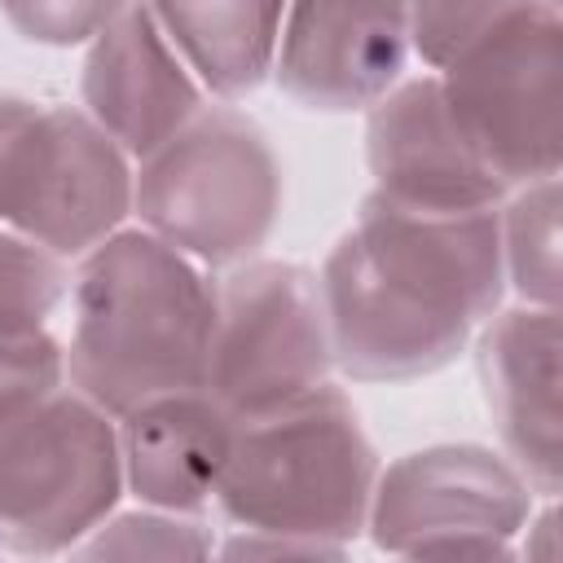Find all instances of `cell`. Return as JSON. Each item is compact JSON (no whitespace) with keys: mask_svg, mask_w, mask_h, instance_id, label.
<instances>
[{"mask_svg":"<svg viewBox=\"0 0 563 563\" xmlns=\"http://www.w3.org/2000/svg\"><path fill=\"white\" fill-rule=\"evenodd\" d=\"M114 4H66V0H40V4H4L0 18L35 44L70 48V44H92V35L110 22Z\"/></svg>","mask_w":563,"mask_h":563,"instance_id":"cell-21","label":"cell"},{"mask_svg":"<svg viewBox=\"0 0 563 563\" xmlns=\"http://www.w3.org/2000/svg\"><path fill=\"white\" fill-rule=\"evenodd\" d=\"M365 163L374 194L413 211H493L510 194L453 123L435 75L400 79L365 110Z\"/></svg>","mask_w":563,"mask_h":563,"instance_id":"cell-10","label":"cell"},{"mask_svg":"<svg viewBox=\"0 0 563 563\" xmlns=\"http://www.w3.org/2000/svg\"><path fill=\"white\" fill-rule=\"evenodd\" d=\"M405 9L286 4L273 79L303 110L352 114L374 110L405 79Z\"/></svg>","mask_w":563,"mask_h":563,"instance_id":"cell-13","label":"cell"},{"mask_svg":"<svg viewBox=\"0 0 563 563\" xmlns=\"http://www.w3.org/2000/svg\"><path fill=\"white\" fill-rule=\"evenodd\" d=\"M317 290L343 378H427L453 365L506 303L497 207L440 216L369 189L330 246Z\"/></svg>","mask_w":563,"mask_h":563,"instance_id":"cell-1","label":"cell"},{"mask_svg":"<svg viewBox=\"0 0 563 563\" xmlns=\"http://www.w3.org/2000/svg\"><path fill=\"white\" fill-rule=\"evenodd\" d=\"M66 299V387L101 413L207 387L216 277L141 224L75 260Z\"/></svg>","mask_w":563,"mask_h":563,"instance_id":"cell-2","label":"cell"},{"mask_svg":"<svg viewBox=\"0 0 563 563\" xmlns=\"http://www.w3.org/2000/svg\"><path fill=\"white\" fill-rule=\"evenodd\" d=\"M136 163L79 110L35 101L0 150V224L75 264L132 216Z\"/></svg>","mask_w":563,"mask_h":563,"instance_id":"cell-8","label":"cell"},{"mask_svg":"<svg viewBox=\"0 0 563 563\" xmlns=\"http://www.w3.org/2000/svg\"><path fill=\"white\" fill-rule=\"evenodd\" d=\"M216 563H352L347 545L325 541H290L264 532H233L216 545Z\"/></svg>","mask_w":563,"mask_h":563,"instance_id":"cell-22","label":"cell"},{"mask_svg":"<svg viewBox=\"0 0 563 563\" xmlns=\"http://www.w3.org/2000/svg\"><path fill=\"white\" fill-rule=\"evenodd\" d=\"M31 106H35V97H26V92H9V88H0V150H4V141H9V132L31 114Z\"/></svg>","mask_w":563,"mask_h":563,"instance_id":"cell-25","label":"cell"},{"mask_svg":"<svg viewBox=\"0 0 563 563\" xmlns=\"http://www.w3.org/2000/svg\"><path fill=\"white\" fill-rule=\"evenodd\" d=\"M515 541H519L515 545L519 563H559V510H554V501H541Z\"/></svg>","mask_w":563,"mask_h":563,"instance_id":"cell-23","label":"cell"},{"mask_svg":"<svg viewBox=\"0 0 563 563\" xmlns=\"http://www.w3.org/2000/svg\"><path fill=\"white\" fill-rule=\"evenodd\" d=\"M334 383L317 273L295 260H246L216 277L207 396L238 422Z\"/></svg>","mask_w":563,"mask_h":563,"instance_id":"cell-7","label":"cell"},{"mask_svg":"<svg viewBox=\"0 0 563 563\" xmlns=\"http://www.w3.org/2000/svg\"><path fill=\"white\" fill-rule=\"evenodd\" d=\"M216 532L198 515L136 506L97 523L66 563H216Z\"/></svg>","mask_w":563,"mask_h":563,"instance_id":"cell-17","label":"cell"},{"mask_svg":"<svg viewBox=\"0 0 563 563\" xmlns=\"http://www.w3.org/2000/svg\"><path fill=\"white\" fill-rule=\"evenodd\" d=\"M444 106L484 167L515 194L563 163V18L497 0L484 31L435 70Z\"/></svg>","mask_w":563,"mask_h":563,"instance_id":"cell-5","label":"cell"},{"mask_svg":"<svg viewBox=\"0 0 563 563\" xmlns=\"http://www.w3.org/2000/svg\"><path fill=\"white\" fill-rule=\"evenodd\" d=\"M66 387V352L48 330L0 334V418Z\"/></svg>","mask_w":563,"mask_h":563,"instance_id":"cell-19","label":"cell"},{"mask_svg":"<svg viewBox=\"0 0 563 563\" xmlns=\"http://www.w3.org/2000/svg\"><path fill=\"white\" fill-rule=\"evenodd\" d=\"M506 295L532 308H559V176L506 194L497 207Z\"/></svg>","mask_w":563,"mask_h":563,"instance_id":"cell-16","label":"cell"},{"mask_svg":"<svg viewBox=\"0 0 563 563\" xmlns=\"http://www.w3.org/2000/svg\"><path fill=\"white\" fill-rule=\"evenodd\" d=\"M475 369L501 457L541 501L563 484L559 413V308L501 303L475 334Z\"/></svg>","mask_w":563,"mask_h":563,"instance_id":"cell-12","label":"cell"},{"mask_svg":"<svg viewBox=\"0 0 563 563\" xmlns=\"http://www.w3.org/2000/svg\"><path fill=\"white\" fill-rule=\"evenodd\" d=\"M396 563H519L515 541H466V545H431L418 554H405Z\"/></svg>","mask_w":563,"mask_h":563,"instance_id":"cell-24","label":"cell"},{"mask_svg":"<svg viewBox=\"0 0 563 563\" xmlns=\"http://www.w3.org/2000/svg\"><path fill=\"white\" fill-rule=\"evenodd\" d=\"M70 295V264L0 224V334L48 330Z\"/></svg>","mask_w":563,"mask_h":563,"instance_id":"cell-18","label":"cell"},{"mask_svg":"<svg viewBox=\"0 0 563 563\" xmlns=\"http://www.w3.org/2000/svg\"><path fill=\"white\" fill-rule=\"evenodd\" d=\"M378 453L339 383L238 422L216 510L238 532L347 545L365 537Z\"/></svg>","mask_w":563,"mask_h":563,"instance_id":"cell-3","label":"cell"},{"mask_svg":"<svg viewBox=\"0 0 563 563\" xmlns=\"http://www.w3.org/2000/svg\"><path fill=\"white\" fill-rule=\"evenodd\" d=\"M26 563H40V559H26Z\"/></svg>","mask_w":563,"mask_h":563,"instance_id":"cell-26","label":"cell"},{"mask_svg":"<svg viewBox=\"0 0 563 563\" xmlns=\"http://www.w3.org/2000/svg\"><path fill=\"white\" fill-rule=\"evenodd\" d=\"M207 92L167 44L150 4H114L79 70V110L132 158H150L198 110Z\"/></svg>","mask_w":563,"mask_h":563,"instance_id":"cell-11","label":"cell"},{"mask_svg":"<svg viewBox=\"0 0 563 563\" xmlns=\"http://www.w3.org/2000/svg\"><path fill=\"white\" fill-rule=\"evenodd\" d=\"M123 493L150 510L202 515L216 506L220 475L233 453L238 418L207 391H176L114 418Z\"/></svg>","mask_w":563,"mask_h":563,"instance_id":"cell-14","label":"cell"},{"mask_svg":"<svg viewBox=\"0 0 563 563\" xmlns=\"http://www.w3.org/2000/svg\"><path fill=\"white\" fill-rule=\"evenodd\" d=\"M493 9H497V0L493 4H413V9H405V18H409V53L422 57L427 75L444 70L484 31Z\"/></svg>","mask_w":563,"mask_h":563,"instance_id":"cell-20","label":"cell"},{"mask_svg":"<svg viewBox=\"0 0 563 563\" xmlns=\"http://www.w3.org/2000/svg\"><path fill=\"white\" fill-rule=\"evenodd\" d=\"M0 554H4V550H0Z\"/></svg>","mask_w":563,"mask_h":563,"instance_id":"cell-27","label":"cell"},{"mask_svg":"<svg viewBox=\"0 0 563 563\" xmlns=\"http://www.w3.org/2000/svg\"><path fill=\"white\" fill-rule=\"evenodd\" d=\"M537 510L528 479L488 444H427L378 471L365 537L391 554L515 541Z\"/></svg>","mask_w":563,"mask_h":563,"instance_id":"cell-9","label":"cell"},{"mask_svg":"<svg viewBox=\"0 0 563 563\" xmlns=\"http://www.w3.org/2000/svg\"><path fill=\"white\" fill-rule=\"evenodd\" d=\"M119 497L114 418L75 387L0 418V550L40 563L70 554Z\"/></svg>","mask_w":563,"mask_h":563,"instance_id":"cell-6","label":"cell"},{"mask_svg":"<svg viewBox=\"0 0 563 563\" xmlns=\"http://www.w3.org/2000/svg\"><path fill=\"white\" fill-rule=\"evenodd\" d=\"M167 44L207 97L233 106L273 79L286 4L211 0V4H150Z\"/></svg>","mask_w":563,"mask_h":563,"instance_id":"cell-15","label":"cell"},{"mask_svg":"<svg viewBox=\"0 0 563 563\" xmlns=\"http://www.w3.org/2000/svg\"><path fill=\"white\" fill-rule=\"evenodd\" d=\"M282 158L238 106L207 101L167 145L136 163L132 216L207 273L260 255L282 216Z\"/></svg>","mask_w":563,"mask_h":563,"instance_id":"cell-4","label":"cell"}]
</instances>
